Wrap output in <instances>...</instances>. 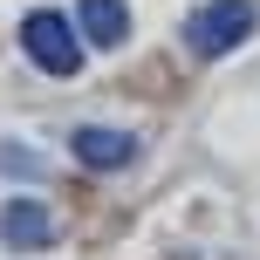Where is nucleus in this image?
Masks as SVG:
<instances>
[{
	"label": "nucleus",
	"mask_w": 260,
	"mask_h": 260,
	"mask_svg": "<svg viewBox=\"0 0 260 260\" xmlns=\"http://www.w3.org/2000/svg\"><path fill=\"white\" fill-rule=\"evenodd\" d=\"M69 151L89 171H123L130 157H137V137H130V130H110V123H82L76 137H69Z\"/></svg>",
	"instance_id": "20e7f679"
},
{
	"label": "nucleus",
	"mask_w": 260,
	"mask_h": 260,
	"mask_svg": "<svg viewBox=\"0 0 260 260\" xmlns=\"http://www.w3.org/2000/svg\"><path fill=\"white\" fill-rule=\"evenodd\" d=\"M253 27H260L253 0H206V7L185 14V48H192L199 62H219V55H233Z\"/></svg>",
	"instance_id": "f257e3e1"
},
{
	"label": "nucleus",
	"mask_w": 260,
	"mask_h": 260,
	"mask_svg": "<svg viewBox=\"0 0 260 260\" xmlns=\"http://www.w3.org/2000/svg\"><path fill=\"white\" fill-rule=\"evenodd\" d=\"M0 247L7 253H48L55 247V212L41 199H7L0 206Z\"/></svg>",
	"instance_id": "7ed1b4c3"
},
{
	"label": "nucleus",
	"mask_w": 260,
	"mask_h": 260,
	"mask_svg": "<svg viewBox=\"0 0 260 260\" xmlns=\"http://www.w3.org/2000/svg\"><path fill=\"white\" fill-rule=\"evenodd\" d=\"M76 27H82L89 48H123V41H130V7H123V0H82Z\"/></svg>",
	"instance_id": "39448f33"
},
{
	"label": "nucleus",
	"mask_w": 260,
	"mask_h": 260,
	"mask_svg": "<svg viewBox=\"0 0 260 260\" xmlns=\"http://www.w3.org/2000/svg\"><path fill=\"white\" fill-rule=\"evenodd\" d=\"M21 48H27V62L48 69V76H76L82 69V27L69 21V14H55V7H35L21 21Z\"/></svg>",
	"instance_id": "f03ea898"
}]
</instances>
